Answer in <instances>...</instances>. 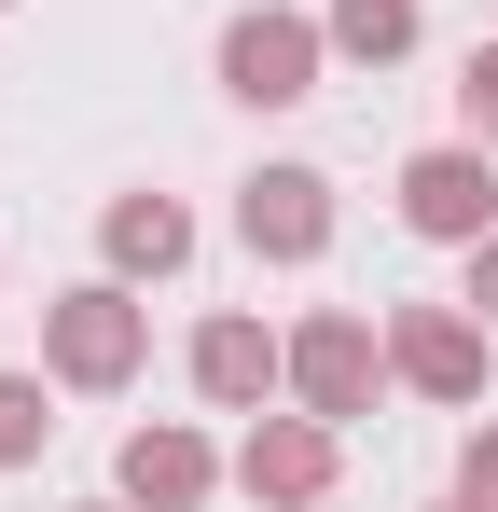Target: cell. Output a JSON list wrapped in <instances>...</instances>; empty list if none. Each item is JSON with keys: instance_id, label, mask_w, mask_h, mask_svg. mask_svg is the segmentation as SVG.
Wrapping results in <instances>:
<instances>
[{"instance_id": "6da1fadb", "label": "cell", "mask_w": 498, "mask_h": 512, "mask_svg": "<svg viewBox=\"0 0 498 512\" xmlns=\"http://www.w3.org/2000/svg\"><path fill=\"white\" fill-rule=\"evenodd\" d=\"M402 222L429 236V250H485V236H498V153H485V139L415 153V167H402Z\"/></svg>"}, {"instance_id": "7a4b0ae2", "label": "cell", "mask_w": 498, "mask_h": 512, "mask_svg": "<svg viewBox=\"0 0 498 512\" xmlns=\"http://www.w3.org/2000/svg\"><path fill=\"white\" fill-rule=\"evenodd\" d=\"M319 42L332 28H305V14H236V28H222V97H249V111L319 97Z\"/></svg>"}, {"instance_id": "3957f363", "label": "cell", "mask_w": 498, "mask_h": 512, "mask_svg": "<svg viewBox=\"0 0 498 512\" xmlns=\"http://www.w3.org/2000/svg\"><path fill=\"white\" fill-rule=\"evenodd\" d=\"M42 346H56V388H125V374H139V305H125L111 277H83V291H56Z\"/></svg>"}, {"instance_id": "277c9868", "label": "cell", "mask_w": 498, "mask_h": 512, "mask_svg": "<svg viewBox=\"0 0 498 512\" xmlns=\"http://www.w3.org/2000/svg\"><path fill=\"white\" fill-rule=\"evenodd\" d=\"M374 374H388V346H374V319H346V305L291 333V388H305V416H332V429H346L360 402H374Z\"/></svg>"}, {"instance_id": "5b68a950", "label": "cell", "mask_w": 498, "mask_h": 512, "mask_svg": "<svg viewBox=\"0 0 498 512\" xmlns=\"http://www.w3.org/2000/svg\"><path fill=\"white\" fill-rule=\"evenodd\" d=\"M236 236H249L263 263H319V250H332V180H319V167L236 180Z\"/></svg>"}, {"instance_id": "8992f818", "label": "cell", "mask_w": 498, "mask_h": 512, "mask_svg": "<svg viewBox=\"0 0 498 512\" xmlns=\"http://www.w3.org/2000/svg\"><path fill=\"white\" fill-rule=\"evenodd\" d=\"M388 374H415L429 402H485V333L457 305H402L388 319Z\"/></svg>"}, {"instance_id": "52a82bcc", "label": "cell", "mask_w": 498, "mask_h": 512, "mask_svg": "<svg viewBox=\"0 0 498 512\" xmlns=\"http://www.w3.org/2000/svg\"><path fill=\"white\" fill-rule=\"evenodd\" d=\"M249 499H291V512H319V485H332V416H277V429H249Z\"/></svg>"}, {"instance_id": "ba28073f", "label": "cell", "mask_w": 498, "mask_h": 512, "mask_svg": "<svg viewBox=\"0 0 498 512\" xmlns=\"http://www.w3.org/2000/svg\"><path fill=\"white\" fill-rule=\"evenodd\" d=\"M277 374H291V346L263 333V319H208V333H194V388H208L222 416H249Z\"/></svg>"}, {"instance_id": "9c48e42d", "label": "cell", "mask_w": 498, "mask_h": 512, "mask_svg": "<svg viewBox=\"0 0 498 512\" xmlns=\"http://www.w3.org/2000/svg\"><path fill=\"white\" fill-rule=\"evenodd\" d=\"M111 277H166V263H194V208H166V194H111Z\"/></svg>"}, {"instance_id": "30bf717a", "label": "cell", "mask_w": 498, "mask_h": 512, "mask_svg": "<svg viewBox=\"0 0 498 512\" xmlns=\"http://www.w3.org/2000/svg\"><path fill=\"white\" fill-rule=\"evenodd\" d=\"M125 499L194 512V499H208V443H194V429H125Z\"/></svg>"}, {"instance_id": "8fae6325", "label": "cell", "mask_w": 498, "mask_h": 512, "mask_svg": "<svg viewBox=\"0 0 498 512\" xmlns=\"http://www.w3.org/2000/svg\"><path fill=\"white\" fill-rule=\"evenodd\" d=\"M42 443H56V388L42 374H0V471H28Z\"/></svg>"}, {"instance_id": "7c38bea8", "label": "cell", "mask_w": 498, "mask_h": 512, "mask_svg": "<svg viewBox=\"0 0 498 512\" xmlns=\"http://www.w3.org/2000/svg\"><path fill=\"white\" fill-rule=\"evenodd\" d=\"M332 42H346V56H402V42H415V0H332Z\"/></svg>"}, {"instance_id": "4fadbf2b", "label": "cell", "mask_w": 498, "mask_h": 512, "mask_svg": "<svg viewBox=\"0 0 498 512\" xmlns=\"http://www.w3.org/2000/svg\"><path fill=\"white\" fill-rule=\"evenodd\" d=\"M457 125H471V139H485V153H498V42H485V56H471V70H457Z\"/></svg>"}, {"instance_id": "5bb4252c", "label": "cell", "mask_w": 498, "mask_h": 512, "mask_svg": "<svg viewBox=\"0 0 498 512\" xmlns=\"http://www.w3.org/2000/svg\"><path fill=\"white\" fill-rule=\"evenodd\" d=\"M457 485H471V499H485V512H498V416H485V429H471V457H457Z\"/></svg>"}, {"instance_id": "9a60e30c", "label": "cell", "mask_w": 498, "mask_h": 512, "mask_svg": "<svg viewBox=\"0 0 498 512\" xmlns=\"http://www.w3.org/2000/svg\"><path fill=\"white\" fill-rule=\"evenodd\" d=\"M471 305H485V319H498V236H485V250H471Z\"/></svg>"}, {"instance_id": "2e32d148", "label": "cell", "mask_w": 498, "mask_h": 512, "mask_svg": "<svg viewBox=\"0 0 498 512\" xmlns=\"http://www.w3.org/2000/svg\"><path fill=\"white\" fill-rule=\"evenodd\" d=\"M443 512H485V499H471V485H457V499H443Z\"/></svg>"}, {"instance_id": "e0dca14e", "label": "cell", "mask_w": 498, "mask_h": 512, "mask_svg": "<svg viewBox=\"0 0 498 512\" xmlns=\"http://www.w3.org/2000/svg\"><path fill=\"white\" fill-rule=\"evenodd\" d=\"M83 512H111V499H83Z\"/></svg>"}]
</instances>
